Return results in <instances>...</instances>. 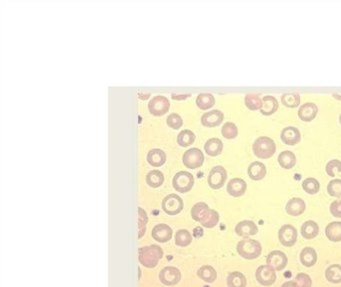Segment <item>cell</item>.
Segmentation results:
<instances>
[{
  "instance_id": "obj_1",
  "label": "cell",
  "mask_w": 341,
  "mask_h": 287,
  "mask_svg": "<svg viewBox=\"0 0 341 287\" xmlns=\"http://www.w3.org/2000/svg\"><path fill=\"white\" fill-rule=\"evenodd\" d=\"M192 218L205 228H214L219 222V214L204 202H198L191 209Z\"/></svg>"
},
{
  "instance_id": "obj_2",
  "label": "cell",
  "mask_w": 341,
  "mask_h": 287,
  "mask_svg": "<svg viewBox=\"0 0 341 287\" xmlns=\"http://www.w3.org/2000/svg\"><path fill=\"white\" fill-rule=\"evenodd\" d=\"M163 257V250L158 245L152 244L139 248L138 260L146 268H154Z\"/></svg>"
},
{
  "instance_id": "obj_3",
  "label": "cell",
  "mask_w": 341,
  "mask_h": 287,
  "mask_svg": "<svg viewBox=\"0 0 341 287\" xmlns=\"http://www.w3.org/2000/svg\"><path fill=\"white\" fill-rule=\"evenodd\" d=\"M236 251L242 258L253 260L261 255L262 246L258 240L246 237L237 243Z\"/></svg>"
},
{
  "instance_id": "obj_4",
  "label": "cell",
  "mask_w": 341,
  "mask_h": 287,
  "mask_svg": "<svg viewBox=\"0 0 341 287\" xmlns=\"http://www.w3.org/2000/svg\"><path fill=\"white\" fill-rule=\"evenodd\" d=\"M252 149L257 157L261 159H267L272 157L275 153L276 144L272 138L268 136H260L254 141Z\"/></svg>"
},
{
  "instance_id": "obj_5",
  "label": "cell",
  "mask_w": 341,
  "mask_h": 287,
  "mask_svg": "<svg viewBox=\"0 0 341 287\" xmlns=\"http://www.w3.org/2000/svg\"><path fill=\"white\" fill-rule=\"evenodd\" d=\"M257 282L262 286L269 287L273 285L278 279L276 270L270 265H260L255 271Z\"/></svg>"
},
{
  "instance_id": "obj_6",
  "label": "cell",
  "mask_w": 341,
  "mask_h": 287,
  "mask_svg": "<svg viewBox=\"0 0 341 287\" xmlns=\"http://www.w3.org/2000/svg\"><path fill=\"white\" fill-rule=\"evenodd\" d=\"M173 187L176 191L185 193L190 191L194 185V178L191 173L187 171H179L177 172L172 180Z\"/></svg>"
},
{
  "instance_id": "obj_7",
  "label": "cell",
  "mask_w": 341,
  "mask_h": 287,
  "mask_svg": "<svg viewBox=\"0 0 341 287\" xmlns=\"http://www.w3.org/2000/svg\"><path fill=\"white\" fill-rule=\"evenodd\" d=\"M297 229L291 224H284L278 230V239L285 247H292L297 241Z\"/></svg>"
},
{
  "instance_id": "obj_8",
  "label": "cell",
  "mask_w": 341,
  "mask_h": 287,
  "mask_svg": "<svg viewBox=\"0 0 341 287\" xmlns=\"http://www.w3.org/2000/svg\"><path fill=\"white\" fill-rule=\"evenodd\" d=\"M162 209L168 215H176L183 209V200L174 193L169 194L162 200Z\"/></svg>"
},
{
  "instance_id": "obj_9",
  "label": "cell",
  "mask_w": 341,
  "mask_h": 287,
  "mask_svg": "<svg viewBox=\"0 0 341 287\" xmlns=\"http://www.w3.org/2000/svg\"><path fill=\"white\" fill-rule=\"evenodd\" d=\"M159 279L166 286H174L180 281L181 272L174 266H166L160 271Z\"/></svg>"
},
{
  "instance_id": "obj_10",
  "label": "cell",
  "mask_w": 341,
  "mask_h": 287,
  "mask_svg": "<svg viewBox=\"0 0 341 287\" xmlns=\"http://www.w3.org/2000/svg\"><path fill=\"white\" fill-rule=\"evenodd\" d=\"M227 179V171L223 166H215L208 174V185L212 189L221 188Z\"/></svg>"
},
{
  "instance_id": "obj_11",
  "label": "cell",
  "mask_w": 341,
  "mask_h": 287,
  "mask_svg": "<svg viewBox=\"0 0 341 287\" xmlns=\"http://www.w3.org/2000/svg\"><path fill=\"white\" fill-rule=\"evenodd\" d=\"M169 107H170V103H169L168 99L162 95H157V96L153 97L150 100V104H148L150 113L155 116L164 115L167 111H169Z\"/></svg>"
},
{
  "instance_id": "obj_12",
  "label": "cell",
  "mask_w": 341,
  "mask_h": 287,
  "mask_svg": "<svg viewBox=\"0 0 341 287\" xmlns=\"http://www.w3.org/2000/svg\"><path fill=\"white\" fill-rule=\"evenodd\" d=\"M204 155L198 148L188 149L183 155V164L191 169L200 167L203 164Z\"/></svg>"
},
{
  "instance_id": "obj_13",
  "label": "cell",
  "mask_w": 341,
  "mask_h": 287,
  "mask_svg": "<svg viewBox=\"0 0 341 287\" xmlns=\"http://www.w3.org/2000/svg\"><path fill=\"white\" fill-rule=\"evenodd\" d=\"M266 264L270 265L276 271H282L288 264L287 255L280 250H273L266 256Z\"/></svg>"
},
{
  "instance_id": "obj_14",
  "label": "cell",
  "mask_w": 341,
  "mask_h": 287,
  "mask_svg": "<svg viewBox=\"0 0 341 287\" xmlns=\"http://www.w3.org/2000/svg\"><path fill=\"white\" fill-rule=\"evenodd\" d=\"M235 233L240 237H250L257 234L258 226L252 220H242L238 222L235 226Z\"/></svg>"
},
{
  "instance_id": "obj_15",
  "label": "cell",
  "mask_w": 341,
  "mask_h": 287,
  "mask_svg": "<svg viewBox=\"0 0 341 287\" xmlns=\"http://www.w3.org/2000/svg\"><path fill=\"white\" fill-rule=\"evenodd\" d=\"M151 236L157 242L165 243L169 241L172 237V229L167 224H157L151 231Z\"/></svg>"
},
{
  "instance_id": "obj_16",
  "label": "cell",
  "mask_w": 341,
  "mask_h": 287,
  "mask_svg": "<svg viewBox=\"0 0 341 287\" xmlns=\"http://www.w3.org/2000/svg\"><path fill=\"white\" fill-rule=\"evenodd\" d=\"M247 189V183L239 177L232 178L227 183V192L233 197H240L244 195Z\"/></svg>"
},
{
  "instance_id": "obj_17",
  "label": "cell",
  "mask_w": 341,
  "mask_h": 287,
  "mask_svg": "<svg viewBox=\"0 0 341 287\" xmlns=\"http://www.w3.org/2000/svg\"><path fill=\"white\" fill-rule=\"evenodd\" d=\"M299 260H300V263L305 267L314 266L318 260V255H317L316 250L313 247H309V246L304 247L300 251Z\"/></svg>"
},
{
  "instance_id": "obj_18",
  "label": "cell",
  "mask_w": 341,
  "mask_h": 287,
  "mask_svg": "<svg viewBox=\"0 0 341 287\" xmlns=\"http://www.w3.org/2000/svg\"><path fill=\"white\" fill-rule=\"evenodd\" d=\"M305 209H306V204L304 200L300 197L289 199L285 206V210L287 214L290 216H299L305 211Z\"/></svg>"
},
{
  "instance_id": "obj_19",
  "label": "cell",
  "mask_w": 341,
  "mask_h": 287,
  "mask_svg": "<svg viewBox=\"0 0 341 287\" xmlns=\"http://www.w3.org/2000/svg\"><path fill=\"white\" fill-rule=\"evenodd\" d=\"M281 140L287 145H295L301 140V134L299 128L294 126H287L282 129L280 134Z\"/></svg>"
},
{
  "instance_id": "obj_20",
  "label": "cell",
  "mask_w": 341,
  "mask_h": 287,
  "mask_svg": "<svg viewBox=\"0 0 341 287\" xmlns=\"http://www.w3.org/2000/svg\"><path fill=\"white\" fill-rule=\"evenodd\" d=\"M224 115L220 111H208L204 113L201 117V122L204 126L207 127H215L218 126L223 121Z\"/></svg>"
},
{
  "instance_id": "obj_21",
  "label": "cell",
  "mask_w": 341,
  "mask_h": 287,
  "mask_svg": "<svg viewBox=\"0 0 341 287\" xmlns=\"http://www.w3.org/2000/svg\"><path fill=\"white\" fill-rule=\"evenodd\" d=\"M318 113V107L315 103L307 102L300 106L299 111V118L303 121L309 122L312 121Z\"/></svg>"
},
{
  "instance_id": "obj_22",
  "label": "cell",
  "mask_w": 341,
  "mask_h": 287,
  "mask_svg": "<svg viewBox=\"0 0 341 287\" xmlns=\"http://www.w3.org/2000/svg\"><path fill=\"white\" fill-rule=\"evenodd\" d=\"M300 233L304 239H314L319 234V225L314 220L305 221L300 228Z\"/></svg>"
},
{
  "instance_id": "obj_23",
  "label": "cell",
  "mask_w": 341,
  "mask_h": 287,
  "mask_svg": "<svg viewBox=\"0 0 341 287\" xmlns=\"http://www.w3.org/2000/svg\"><path fill=\"white\" fill-rule=\"evenodd\" d=\"M266 173H267L266 166L260 161H253L248 166V175L250 177V179L254 181L263 179Z\"/></svg>"
},
{
  "instance_id": "obj_24",
  "label": "cell",
  "mask_w": 341,
  "mask_h": 287,
  "mask_svg": "<svg viewBox=\"0 0 341 287\" xmlns=\"http://www.w3.org/2000/svg\"><path fill=\"white\" fill-rule=\"evenodd\" d=\"M325 235L332 242L341 241V221H333L326 225Z\"/></svg>"
},
{
  "instance_id": "obj_25",
  "label": "cell",
  "mask_w": 341,
  "mask_h": 287,
  "mask_svg": "<svg viewBox=\"0 0 341 287\" xmlns=\"http://www.w3.org/2000/svg\"><path fill=\"white\" fill-rule=\"evenodd\" d=\"M262 107L260 109V112L263 115H272L278 111L279 107L278 99L274 96L271 95H266L262 98Z\"/></svg>"
},
{
  "instance_id": "obj_26",
  "label": "cell",
  "mask_w": 341,
  "mask_h": 287,
  "mask_svg": "<svg viewBox=\"0 0 341 287\" xmlns=\"http://www.w3.org/2000/svg\"><path fill=\"white\" fill-rule=\"evenodd\" d=\"M278 163L284 169H291L296 164V156L290 150L282 151L278 155Z\"/></svg>"
},
{
  "instance_id": "obj_27",
  "label": "cell",
  "mask_w": 341,
  "mask_h": 287,
  "mask_svg": "<svg viewBox=\"0 0 341 287\" xmlns=\"http://www.w3.org/2000/svg\"><path fill=\"white\" fill-rule=\"evenodd\" d=\"M197 276L206 283H212L217 278V272L212 266L203 265L198 269Z\"/></svg>"
},
{
  "instance_id": "obj_28",
  "label": "cell",
  "mask_w": 341,
  "mask_h": 287,
  "mask_svg": "<svg viewBox=\"0 0 341 287\" xmlns=\"http://www.w3.org/2000/svg\"><path fill=\"white\" fill-rule=\"evenodd\" d=\"M325 278L333 284L341 283V265L337 263L329 265L325 270Z\"/></svg>"
},
{
  "instance_id": "obj_29",
  "label": "cell",
  "mask_w": 341,
  "mask_h": 287,
  "mask_svg": "<svg viewBox=\"0 0 341 287\" xmlns=\"http://www.w3.org/2000/svg\"><path fill=\"white\" fill-rule=\"evenodd\" d=\"M226 284L228 287H246L247 279L243 273L239 271H232L227 276Z\"/></svg>"
},
{
  "instance_id": "obj_30",
  "label": "cell",
  "mask_w": 341,
  "mask_h": 287,
  "mask_svg": "<svg viewBox=\"0 0 341 287\" xmlns=\"http://www.w3.org/2000/svg\"><path fill=\"white\" fill-rule=\"evenodd\" d=\"M206 153L210 156H217L222 152L223 143L219 138H210L204 145Z\"/></svg>"
},
{
  "instance_id": "obj_31",
  "label": "cell",
  "mask_w": 341,
  "mask_h": 287,
  "mask_svg": "<svg viewBox=\"0 0 341 287\" xmlns=\"http://www.w3.org/2000/svg\"><path fill=\"white\" fill-rule=\"evenodd\" d=\"M166 160V154L160 149H152L147 154V161L150 165L154 167H159L164 164Z\"/></svg>"
},
{
  "instance_id": "obj_32",
  "label": "cell",
  "mask_w": 341,
  "mask_h": 287,
  "mask_svg": "<svg viewBox=\"0 0 341 287\" xmlns=\"http://www.w3.org/2000/svg\"><path fill=\"white\" fill-rule=\"evenodd\" d=\"M214 103H215V98L210 93H201L196 98V104L202 111L211 108Z\"/></svg>"
},
{
  "instance_id": "obj_33",
  "label": "cell",
  "mask_w": 341,
  "mask_h": 287,
  "mask_svg": "<svg viewBox=\"0 0 341 287\" xmlns=\"http://www.w3.org/2000/svg\"><path fill=\"white\" fill-rule=\"evenodd\" d=\"M245 105L250 111H260L262 107V98L259 96V94L256 93H248L245 95L244 98Z\"/></svg>"
},
{
  "instance_id": "obj_34",
  "label": "cell",
  "mask_w": 341,
  "mask_h": 287,
  "mask_svg": "<svg viewBox=\"0 0 341 287\" xmlns=\"http://www.w3.org/2000/svg\"><path fill=\"white\" fill-rule=\"evenodd\" d=\"M300 95L299 93L288 92L281 95V101L284 106L289 108H295L300 105Z\"/></svg>"
},
{
  "instance_id": "obj_35",
  "label": "cell",
  "mask_w": 341,
  "mask_h": 287,
  "mask_svg": "<svg viewBox=\"0 0 341 287\" xmlns=\"http://www.w3.org/2000/svg\"><path fill=\"white\" fill-rule=\"evenodd\" d=\"M302 188L308 194H311V195L316 194V193H318L320 189L319 181L313 177L306 178L302 182Z\"/></svg>"
},
{
  "instance_id": "obj_36",
  "label": "cell",
  "mask_w": 341,
  "mask_h": 287,
  "mask_svg": "<svg viewBox=\"0 0 341 287\" xmlns=\"http://www.w3.org/2000/svg\"><path fill=\"white\" fill-rule=\"evenodd\" d=\"M192 242L191 233L186 229H180L175 234V244L179 247H186Z\"/></svg>"
},
{
  "instance_id": "obj_37",
  "label": "cell",
  "mask_w": 341,
  "mask_h": 287,
  "mask_svg": "<svg viewBox=\"0 0 341 287\" xmlns=\"http://www.w3.org/2000/svg\"><path fill=\"white\" fill-rule=\"evenodd\" d=\"M164 176L159 170H152L146 175V183L152 188H157L163 184Z\"/></svg>"
},
{
  "instance_id": "obj_38",
  "label": "cell",
  "mask_w": 341,
  "mask_h": 287,
  "mask_svg": "<svg viewBox=\"0 0 341 287\" xmlns=\"http://www.w3.org/2000/svg\"><path fill=\"white\" fill-rule=\"evenodd\" d=\"M195 140V135L192 133L191 130H183L178 134L177 136V142L180 146L186 147L191 145L192 143Z\"/></svg>"
},
{
  "instance_id": "obj_39",
  "label": "cell",
  "mask_w": 341,
  "mask_h": 287,
  "mask_svg": "<svg viewBox=\"0 0 341 287\" xmlns=\"http://www.w3.org/2000/svg\"><path fill=\"white\" fill-rule=\"evenodd\" d=\"M327 192L330 196L340 198L341 197V179H333L329 181L327 185Z\"/></svg>"
},
{
  "instance_id": "obj_40",
  "label": "cell",
  "mask_w": 341,
  "mask_h": 287,
  "mask_svg": "<svg viewBox=\"0 0 341 287\" xmlns=\"http://www.w3.org/2000/svg\"><path fill=\"white\" fill-rule=\"evenodd\" d=\"M138 222H139L138 223V229H139L138 237L141 238L145 233L146 224H147V214L141 207L138 208Z\"/></svg>"
},
{
  "instance_id": "obj_41",
  "label": "cell",
  "mask_w": 341,
  "mask_h": 287,
  "mask_svg": "<svg viewBox=\"0 0 341 287\" xmlns=\"http://www.w3.org/2000/svg\"><path fill=\"white\" fill-rule=\"evenodd\" d=\"M221 133L225 138L233 139L238 134V128L233 122H226L221 129Z\"/></svg>"
},
{
  "instance_id": "obj_42",
  "label": "cell",
  "mask_w": 341,
  "mask_h": 287,
  "mask_svg": "<svg viewBox=\"0 0 341 287\" xmlns=\"http://www.w3.org/2000/svg\"><path fill=\"white\" fill-rule=\"evenodd\" d=\"M325 171L329 176H335L336 172H341V161L337 159H332L328 161L325 167Z\"/></svg>"
},
{
  "instance_id": "obj_43",
  "label": "cell",
  "mask_w": 341,
  "mask_h": 287,
  "mask_svg": "<svg viewBox=\"0 0 341 287\" xmlns=\"http://www.w3.org/2000/svg\"><path fill=\"white\" fill-rule=\"evenodd\" d=\"M294 281L297 283L299 287H311L312 286V279L311 277L304 273V272H301V273H299L295 278H294Z\"/></svg>"
},
{
  "instance_id": "obj_44",
  "label": "cell",
  "mask_w": 341,
  "mask_h": 287,
  "mask_svg": "<svg viewBox=\"0 0 341 287\" xmlns=\"http://www.w3.org/2000/svg\"><path fill=\"white\" fill-rule=\"evenodd\" d=\"M168 126L173 128V129H178L179 127H181L183 121H182V118L176 114V113H172L170 114L168 117H167V120H166Z\"/></svg>"
},
{
  "instance_id": "obj_45",
  "label": "cell",
  "mask_w": 341,
  "mask_h": 287,
  "mask_svg": "<svg viewBox=\"0 0 341 287\" xmlns=\"http://www.w3.org/2000/svg\"><path fill=\"white\" fill-rule=\"evenodd\" d=\"M330 213L337 218H341V199H336L334 200L329 207Z\"/></svg>"
},
{
  "instance_id": "obj_46",
  "label": "cell",
  "mask_w": 341,
  "mask_h": 287,
  "mask_svg": "<svg viewBox=\"0 0 341 287\" xmlns=\"http://www.w3.org/2000/svg\"><path fill=\"white\" fill-rule=\"evenodd\" d=\"M281 287H299L297 283L294 280H288L286 282H284Z\"/></svg>"
},
{
  "instance_id": "obj_47",
  "label": "cell",
  "mask_w": 341,
  "mask_h": 287,
  "mask_svg": "<svg viewBox=\"0 0 341 287\" xmlns=\"http://www.w3.org/2000/svg\"><path fill=\"white\" fill-rule=\"evenodd\" d=\"M189 96V94H186V95H175V94H172V98L173 99H185Z\"/></svg>"
},
{
  "instance_id": "obj_48",
  "label": "cell",
  "mask_w": 341,
  "mask_h": 287,
  "mask_svg": "<svg viewBox=\"0 0 341 287\" xmlns=\"http://www.w3.org/2000/svg\"><path fill=\"white\" fill-rule=\"evenodd\" d=\"M332 96H333L334 98L338 99V100H341V94H339V93H333Z\"/></svg>"
},
{
  "instance_id": "obj_49",
  "label": "cell",
  "mask_w": 341,
  "mask_h": 287,
  "mask_svg": "<svg viewBox=\"0 0 341 287\" xmlns=\"http://www.w3.org/2000/svg\"><path fill=\"white\" fill-rule=\"evenodd\" d=\"M339 122H340V124H341V114H340V116H339Z\"/></svg>"
}]
</instances>
